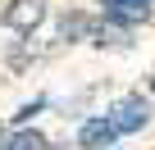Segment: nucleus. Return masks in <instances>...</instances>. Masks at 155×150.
<instances>
[{
	"label": "nucleus",
	"mask_w": 155,
	"mask_h": 150,
	"mask_svg": "<svg viewBox=\"0 0 155 150\" xmlns=\"http://www.w3.org/2000/svg\"><path fill=\"white\" fill-rule=\"evenodd\" d=\"M5 145H9V136H5V132H0V150H5Z\"/></svg>",
	"instance_id": "9"
},
{
	"label": "nucleus",
	"mask_w": 155,
	"mask_h": 150,
	"mask_svg": "<svg viewBox=\"0 0 155 150\" xmlns=\"http://www.w3.org/2000/svg\"><path fill=\"white\" fill-rule=\"evenodd\" d=\"M150 123V105L141 100V96H123L114 109H110V127L114 132H141Z\"/></svg>",
	"instance_id": "1"
},
{
	"label": "nucleus",
	"mask_w": 155,
	"mask_h": 150,
	"mask_svg": "<svg viewBox=\"0 0 155 150\" xmlns=\"http://www.w3.org/2000/svg\"><path fill=\"white\" fill-rule=\"evenodd\" d=\"M46 18V0H14V5L5 9V23L14 32H37Z\"/></svg>",
	"instance_id": "2"
},
{
	"label": "nucleus",
	"mask_w": 155,
	"mask_h": 150,
	"mask_svg": "<svg viewBox=\"0 0 155 150\" xmlns=\"http://www.w3.org/2000/svg\"><path fill=\"white\" fill-rule=\"evenodd\" d=\"M41 105H46V100H32V105H23V109H18V114H14V123H28V118H32V114H37V109H41Z\"/></svg>",
	"instance_id": "8"
},
{
	"label": "nucleus",
	"mask_w": 155,
	"mask_h": 150,
	"mask_svg": "<svg viewBox=\"0 0 155 150\" xmlns=\"http://www.w3.org/2000/svg\"><path fill=\"white\" fill-rule=\"evenodd\" d=\"M91 41L96 46H128V32L119 23H91Z\"/></svg>",
	"instance_id": "6"
},
{
	"label": "nucleus",
	"mask_w": 155,
	"mask_h": 150,
	"mask_svg": "<svg viewBox=\"0 0 155 150\" xmlns=\"http://www.w3.org/2000/svg\"><path fill=\"white\" fill-rule=\"evenodd\" d=\"M5 150H50V141H46L41 132H23V136H9Z\"/></svg>",
	"instance_id": "7"
},
{
	"label": "nucleus",
	"mask_w": 155,
	"mask_h": 150,
	"mask_svg": "<svg viewBox=\"0 0 155 150\" xmlns=\"http://www.w3.org/2000/svg\"><path fill=\"white\" fill-rule=\"evenodd\" d=\"M59 37H64V41L91 37V18H87V14H64V18H59Z\"/></svg>",
	"instance_id": "5"
},
{
	"label": "nucleus",
	"mask_w": 155,
	"mask_h": 150,
	"mask_svg": "<svg viewBox=\"0 0 155 150\" xmlns=\"http://www.w3.org/2000/svg\"><path fill=\"white\" fill-rule=\"evenodd\" d=\"M101 5H105V18L110 23H141V18H150V5H146V0H101Z\"/></svg>",
	"instance_id": "3"
},
{
	"label": "nucleus",
	"mask_w": 155,
	"mask_h": 150,
	"mask_svg": "<svg viewBox=\"0 0 155 150\" xmlns=\"http://www.w3.org/2000/svg\"><path fill=\"white\" fill-rule=\"evenodd\" d=\"M114 136L119 132L110 127V118H91V123H82V132H78V145H82V150H105Z\"/></svg>",
	"instance_id": "4"
},
{
	"label": "nucleus",
	"mask_w": 155,
	"mask_h": 150,
	"mask_svg": "<svg viewBox=\"0 0 155 150\" xmlns=\"http://www.w3.org/2000/svg\"><path fill=\"white\" fill-rule=\"evenodd\" d=\"M146 5H150V0H146Z\"/></svg>",
	"instance_id": "10"
}]
</instances>
